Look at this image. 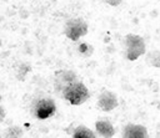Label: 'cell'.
<instances>
[{
  "instance_id": "obj_1",
  "label": "cell",
  "mask_w": 160,
  "mask_h": 138,
  "mask_svg": "<svg viewBox=\"0 0 160 138\" xmlns=\"http://www.w3.org/2000/svg\"><path fill=\"white\" fill-rule=\"evenodd\" d=\"M29 109L34 118L44 121L55 114L56 104H55V101L50 96L41 93V94H36L31 98Z\"/></svg>"
},
{
  "instance_id": "obj_2",
  "label": "cell",
  "mask_w": 160,
  "mask_h": 138,
  "mask_svg": "<svg viewBox=\"0 0 160 138\" xmlns=\"http://www.w3.org/2000/svg\"><path fill=\"white\" fill-rule=\"evenodd\" d=\"M122 52L126 60L135 61L146 52V45L140 35L128 34L122 39Z\"/></svg>"
},
{
  "instance_id": "obj_3",
  "label": "cell",
  "mask_w": 160,
  "mask_h": 138,
  "mask_svg": "<svg viewBox=\"0 0 160 138\" xmlns=\"http://www.w3.org/2000/svg\"><path fill=\"white\" fill-rule=\"evenodd\" d=\"M61 98L66 99L72 106H80L90 98V91L80 80H78L65 87Z\"/></svg>"
},
{
  "instance_id": "obj_4",
  "label": "cell",
  "mask_w": 160,
  "mask_h": 138,
  "mask_svg": "<svg viewBox=\"0 0 160 138\" xmlns=\"http://www.w3.org/2000/svg\"><path fill=\"white\" fill-rule=\"evenodd\" d=\"M88 24L82 17L69 19L64 25V34L70 41H78L80 37L88 34Z\"/></svg>"
},
{
  "instance_id": "obj_5",
  "label": "cell",
  "mask_w": 160,
  "mask_h": 138,
  "mask_svg": "<svg viewBox=\"0 0 160 138\" xmlns=\"http://www.w3.org/2000/svg\"><path fill=\"white\" fill-rule=\"evenodd\" d=\"M78 76L72 70H59L55 72L54 75V91L56 93V96L61 97L62 96V91L65 90L66 86H69L70 83L78 81Z\"/></svg>"
},
{
  "instance_id": "obj_6",
  "label": "cell",
  "mask_w": 160,
  "mask_h": 138,
  "mask_svg": "<svg viewBox=\"0 0 160 138\" xmlns=\"http://www.w3.org/2000/svg\"><path fill=\"white\" fill-rule=\"evenodd\" d=\"M119 106L118 97L114 92L104 90L98 97V107L104 112H110Z\"/></svg>"
},
{
  "instance_id": "obj_7",
  "label": "cell",
  "mask_w": 160,
  "mask_h": 138,
  "mask_svg": "<svg viewBox=\"0 0 160 138\" xmlns=\"http://www.w3.org/2000/svg\"><path fill=\"white\" fill-rule=\"evenodd\" d=\"M122 137H125V138H145V137H148V129L141 124L128 123L122 128Z\"/></svg>"
},
{
  "instance_id": "obj_8",
  "label": "cell",
  "mask_w": 160,
  "mask_h": 138,
  "mask_svg": "<svg viewBox=\"0 0 160 138\" xmlns=\"http://www.w3.org/2000/svg\"><path fill=\"white\" fill-rule=\"evenodd\" d=\"M95 129L98 132V136H100V137L108 138V137H112L115 134L114 126L108 119H99V121H96L95 122Z\"/></svg>"
},
{
  "instance_id": "obj_9",
  "label": "cell",
  "mask_w": 160,
  "mask_h": 138,
  "mask_svg": "<svg viewBox=\"0 0 160 138\" xmlns=\"http://www.w3.org/2000/svg\"><path fill=\"white\" fill-rule=\"evenodd\" d=\"M71 136L74 138H94V137H96V134L86 126H78L72 131Z\"/></svg>"
},
{
  "instance_id": "obj_10",
  "label": "cell",
  "mask_w": 160,
  "mask_h": 138,
  "mask_svg": "<svg viewBox=\"0 0 160 138\" xmlns=\"http://www.w3.org/2000/svg\"><path fill=\"white\" fill-rule=\"evenodd\" d=\"M145 62L149 66L152 67H160V51L159 50H152L149 51L145 56Z\"/></svg>"
},
{
  "instance_id": "obj_11",
  "label": "cell",
  "mask_w": 160,
  "mask_h": 138,
  "mask_svg": "<svg viewBox=\"0 0 160 138\" xmlns=\"http://www.w3.org/2000/svg\"><path fill=\"white\" fill-rule=\"evenodd\" d=\"M78 51H79V55H80V56H82V57H89V56L92 55L94 47H92V45H90V44H88V42H82V44H80V45L78 46Z\"/></svg>"
},
{
  "instance_id": "obj_12",
  "label": "cell",
  "mask_w": 160,
  "mask_h": 138,
  "mask_svg": "<svg viewBox=\"0 0 160 138\" xmlns=\"http://www.w3.org/2000/svg\"><path fill=\"white\" fill-rule=\"evenodd\" d=\"M21 134H22L21 128L16 127V126H12V127H9L6 129V132L4 133V137H20Z\"/></svg>"
},
{
  "instance_id": "obj_13",
  "label": "cell",
  "mask_w": 160,
  "mask_h": 138,
  "mask_svg": "<svg viewBox=\"0 0 160 138\" xmlns=\"http://www.w3.org/2000/svg\"><path fill=\"white\" fill-rule=\"evenodd\" d=\"M106 4H109V5H111V6H118V5H120L121 4V1L122 0H104Z\"/></svg>"
},
{
  "instance_id": "obj_14",
  "label": "cell",
  "mask_w": 160,
  "mask_h": 138,
  "mask_svg": "<svg viewBox=\"0 0 160 138\" xmlns=\"http://www.w3.org/2000/svg\"><path fill=\"white\" fill-rule=\"evenodd\" d=\"M4 117H5V111H4V108L1 107V118H0V119L2 121V119H4Z\"/></svg>"
},
{
  "instance_id": "obj_15",
  "label": "cell",
  "mask_w": 160,
  "mask_h": 138,
  "mask_svg": "<svg viewBox=\"0 0 160 138\" xmlns=\"http://www.w3.org/2000/svg\"><path fill=\"white\" fill-rule=\"evenodd\" d=\"M158 108H159V109H160V103H159V104H158Z\"/></svg>"
},
{
  "instance_id": "obj_16",
  "label": "cell",
  "mask_w": 160,
  "mask_h": 138,
  "mask_svg": "<svg viewBox=\"0 0 160 138\" xmlns=\"http://www.w3.org/2000/svg\"><path fill=\"white\" fill-rule=\"evenodd\" d=\"M159 1H160V0H159Z\"/></svg>"
}]
</instances>
